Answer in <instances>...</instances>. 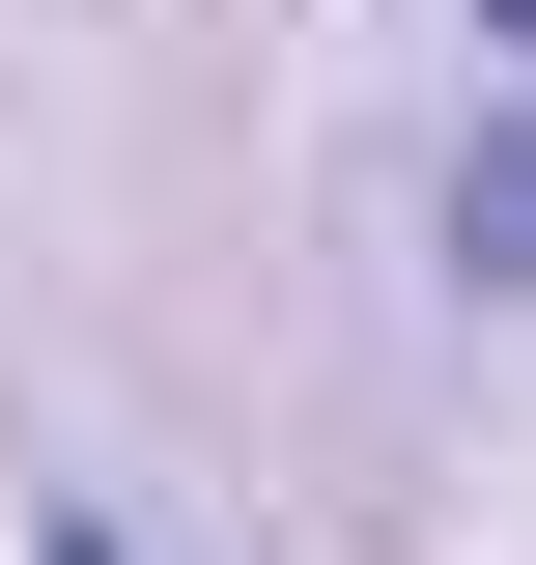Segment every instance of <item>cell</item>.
Listing matches in <instances>:
<instances>
[{"label":"cell","mask_w":536,"mask_h":565,"mask_svg":"<svg viewBox=\"0 0 536 565\" xmlns=\"http://www.w3.org/2000/svg\"><path fill=\"white\" fill-rule=\"evenodd\" d=\"M452 255H480V282H536V114H508V141H452Z\"/></svg>","instance_id":"cell-1"},{"label":"cell","mask_w":536,"mask_h":565,"mask_svg":"<svg viewBox=\"0 0 536 565\" xmlns=\"http://www.w3.org/2000/svg\"><path fill=\"white\" fill-rule=\"evenodd\" d=\"M29 565H141V537H114V509H57V537H29Z\"/></svg>","instance_id":"cell-2"},{"label":"cell","mask_w":536,"mask_h":565,"mask_svg":"<svg viewBox=\"0 0 536 565\" xmlns=\"http://www.w3.org/2000/svg\"><path fill=\"white\" fill-rule=\"evenodd\" d=\"M480 29H508V57H536V0H480Z\"/></svg>","instance_id":"cell-3"}]
</instances>
